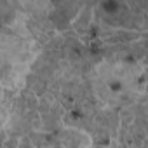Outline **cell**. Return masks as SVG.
Returning <instances> with one entry per match:
<instances>
[{"label": "cell", "instance_id": "cell-1", "mask_svg": "<svg viewBox=\"0 0 148 148\" xmlns=\"http://www.w3.org/2000/svg\"><path fill=\"white\" fill-rule=\"evenodd\" d=\"M18 2L25 7V9H30V11H44V7L49 5L51 0H18Z\"/></svg>", "mask_w": 148, "mask_h": 148}]
</instances>
